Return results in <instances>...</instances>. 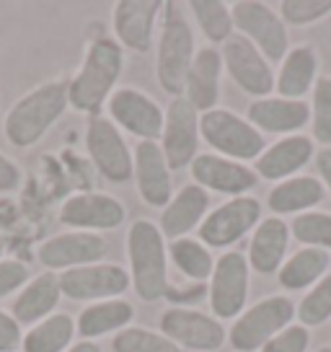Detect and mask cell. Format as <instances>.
I'll return each instance as SVG.
<instances>
[{
    "instance_id": "1",
    "label": "cell",
    "mask_w": 331,
    "mask_h": 352,
    "mask_svg": "<svg viewBox=\"0 0 331 352\" xmlns=\"http://www.w3.org/2000/svg\"><path fill=\"white\" fill-rule=\"evenodd\" d=\"M122 70H124V52L119 42L114 36H96L89 44V52L78 76L70 80L67 88L70 107L96 117L101 107L111 99Z\"/></svg>"
},
{
    "instance_id": "2",
    "label": "cell",
    "mask_w": 331,
    "mask_h": 352,
    "mask_svg": "<svg viewBox=\"0 0 331 352\" xmlns=\"http://www.w3.org/2000/svg\"><path fill=\"white\" fill-rule=\"evenodd\" d=\"M67 88H70V80H49L21 96L3 122L5 140L13 148H32L39 143L70 107Z\"/></svg>"
},
{
    "instance_id": "3",
    "label": "cell",
    "mask_w": 331,
    "mask_h": 352,
    "mask_svg": "<svg viewBox=\"0 0 331 352\" xmlns=\"http://www.w3.org/2000/svg\"><path fill=\"white\" fill-rule=\"evenodd\" d=\"M127 259L135 296L155 303L168 296V249L153 220H135L127 231Z\"/></svg>"
},
{
    "instance_id": "4",
    "label": "cell",
    "mask_w": 331,
    "mask_h": 352,
    "mask_svg": "<svg viewBox=\"0 0 331 352\" xmlns=\"http://www.w3.org/2000/svg\"><path fill=\"white\" fill-rule=\"evenodd\" d=\"M194 55H197L194 32L189 26L187 16L179 13L176 3H166V19L158 36V50H155V76H158V86L168 96L176 99L184 94L187 73Z\"/></svg>"
},
{
    "instance_id": "5",
    "label": "cell",
    "mask_w": 331,
    "mask_h": 352,
    "mask_svg": "<svg viewBox=\"0 0 331 352\" xmlns=\"http://www.w3.org/2000/svg\"><path fill=\"white\" fill-rule=\"evenodd\" d=\"M199 138L218 155L238 164L256 161L266 148L264 135L246 117L231 109H212L199 114Z\"/></svg>"
},
{
    "instance_id": "6",
    "label": "cell",
    "mask_w": 331,
    "mask_h": 352,
    "mask_svg": "<svg viewBox=\"0 0 331 352\" xmlns=\"http://www.w3.org/2000/svg\"><path fill=\"white\" fill-rule=\"evenodd\" d=\"M295 300L287 296H266L249 306L228 331V342L236 352H259L295 321Z\"/></svg>"
},
{
    "instance_id": "7",
    "label": "cell",
    "mask_w": 331,
    "mask_h": 352,
    "mask_svg": "<svg viewBox=\"0 0 331 352\" xmlns=\"http://www.w3.org/2000/svg\"><path fill=\"white\" fill-rule=\"evenodd\" d=\"M231 16L233 29L254 44L269 63H282L290 50V34L279 13L259 0H238L231 6Z\"/></svg>"
},
{
    "instance_id": "8",
    "label": "cell",
    "mask_w": 331,
    "mask_h": 352,
    "mask_svg": "<svg viewBox=\"0 0 331 352\" xmlns=\"http://www.w3.org/2000/svg\"><path fill=\"white\" fill-rule=\"evenodd\" d=\"M259 223H262V202L251 195H243L210 210L199 223L197 239L207 249H228L241 241L243 236L254 233Z\"/></svg>"
},
{
    "instance_id": "9",
    "label": "cell",
    "mask_w": 331,
    "mask_h": 352,
    "mask_svg": "<svg viewBox=\"0 0 331 352\" xmlns=\"http://www.w3.org/2000/svg\"><path fill=\"white\" fill-rule=\"evenodd\" d=\"M251 267L246 254L225 252L215 259L210 275V311L218 321H236L249 303Z\"/></svg>"
},
{
    "instance_id": "10",
    "label": "cell",
    "mask_w": 331,
    "mask_h": 352,
    "mask_svg": "<svg viewBox=\"0 0 331 352\" xmlns=\"http://www.w3.org/2000/svg\"><path fill=\"white\" fill-rule=\"evenodd\" d=\"M161 334L192 352H218L225 344L228 331L212 314H202L197 308L174 306L166 308L158 319Z\"/></svg>"
},
{
    "instance_id": "11",
    "label": "cell",
    "mask_w": 331,
    "mask_h": 352,
    "mask_svg": "<svg viewBox=\"0 0 331 352\" xmlns=\"http://www.w3.org/2000/svg\"><path fill=\"white\" fill-rule=\"evenodd\" d=\"M86 151L106 182L122 184L133 179V153L122 130L109 117H91L86 127Z\"/></svg>"
},
{
    "instance_id": "12",
    "label": "cell",
    "mask_w": 331,
    "mask_h": 352,
    "mask_svg": "<svg viewBox=\"0 0 331 352\" xmlns=\"http://www.w3.org/2000/svg\"><path fill=\"white\" fill-rule=\"evenodd\" d=\"M222 67L228 70L233 83L241 88L243 94L266 99L275 91V70L254 44L241 34H233L228 42L220 47Z\"/></svg>"
},
{
    "instance_id": "13",
    "label": "cell",
    "mask_w": 331,
    "mask_h": 352,
    "mask_svg": "<svg viewBox=\"0 0 331 352\" xmlns=\"http://www.w3.org/2000/svg\"><path fill=\"white\" fill-rule=\"evenodd\" d=\"M133 287L130 272L119 264H86L60 272V290L70 300H111Z\"/></svg>"
},
{
    "instance_id": "14",
    "label": "cell",
    "mask_w": 331,
    "mask_h": 352,
    "mask_svg": "<svg viewBox=\"0 0 331 352\" xmlns=\"http://www.w3.org/2000/svg\"><path fill=\"white\" fill-rule=\"evenodd\" d=\"M161 151L171 171L187 168L197 158L199 148V111L184 96L171 99L166 109L163 132H161Z\"/></svg>"
},
{
    "instance_id": "15",
    "label": "cell",
    "mask_w": 331,
    "mask_h": 352,
    "mask_svg": "<svg viewBox=\"0 0 331 352\" xmlns=\"http://www.w3.org/2000/svg\"><path fill=\"white\" fill-rule=\"evenodd\" d=\"M106 254H109V243L99 233L67 231L47 239L36 249V259L42 267H47V272H65V270L104 262Z\"/></svg>"
},
{
    "instance_id": "16",
    "label": "cell",
    "mask_w": 331,
    "mask_h": 352,
    "mask_svg": "<svg viewBox=\"0 0 331 352\" xmlns=\"http://www.w3.org/2000/svg\"><path fill=\"white\" fill-rule=\"evenodd\" d=\"M127 218V210L114 195L106 192H78L62 202L60 223L73 231H114Z\"/></svg>"
},
{
    "instance_id": "17",
    "label": "cell",
    "mask_w": 331,
    "mask_h": 352,
    "mask_svg": "<svg viewBox=\"0 0 331 352\" xmlns=\"http://www.w3.org/2000/svg\"><path fill=\"white\" fill-rule=\"evenodd\" d=\"M109 120L140 140H155L163 132L166 111L137 88H117L106 101Z\"/></svg>"
},
{
    "instance_id": "18",
    "label": "cell",
    "mask_w": 331,
    "mask_h": 352,
    "mask_svg": "<svg viewBox=\"0 0 331 352\" xmlns=\"http://www.w3.org/2000/svg\"><path fill=\"white\" fill-rule=\"evenodd\" d=\"M189 174L202 189L231 197H243L259 184V176L251 166L222 158L218 153H197V158L189 166Z\"/></svg>"
},
{
    "instance_id": "19",
    "label": "cell",
    "mask_w": 331,
    "mask_h": 352,
    "mask_svg": "<svg viewBox=\"0 0 331 352\" xmlns=\"http://www.w3.org/2000/svg\"><path fill=\"white\" fill-rule=\"evenodd\" d=\"M133 179L137 184V195L145 205L163 210L174 192H171V168L158 140H140L133 153Z\"/></svg>"
},
{
    "instance_id": "20",
    "label": "cell",
    "mask_w": 331,
    "mask_h": 352,
    "mask_svg": "<svg viewBox=\"0 0 331 352\" xmlns=\"http://www.w3.org/2000/svg\"><path fill=\"white\" fill-rule=\"evenodd\" d=\"M161 11H163L161 0H119L111 16L119 47H127L133 52H148L153 47L155 21Z\"/></svg>"
},
{
    "instance_id": "21",
    "label": "cell",
    "mask_w": 331,
    "mask_h": 352,
    "mask_svg": "<svg viewBox=\"0 0 331 352\" xmlns=\"http://www.w3.org/2000/svg\"><path fill=\"white\" fill-rule=\"evenodd\" d=\"M246 120L262 135H300V130L310 124V104L306 99H282L266 96L254 99L246 109Z\"/></svg>"
},
{
    "instance_id": "22",
    "label": "cell",
    "mask_w": 331,
    "mask_h": 352,
    "mask_svg": "<svg viewBox=\"0 0 331 352\" xmlns=\"http://www.w3.org/2000/svg\"><path fill=\"white\" fill-rule=\"evenodd\" d=\"M310 158H316V143L308 135H290L277 143L266 145L264 153L254 161V171L259 179L266 182H285L300 174V168L310 164Z\"/></svg>"
},
{
    "instance_id": "23",
    "label": "cell",
    "mask_w": 331,
    "mask_h": 352,
    "mask_svg": "<svg viewBox=\"0 0 331 352\" xmlns=\"http://www.w3.org/2000/svg\"><path fill=\"white\" fill-rule=\"evenodd\" d=\"M220 78H222V55L218 47H202L192 60V67L187 73V83H184V99L199 111L218 109V99H220Z\"/></svg>"
},
{
    "instance_id": "24",
    "label": "cell",
    "mask_w": 331,
    "mask_h": 352,
    "mask_svg": "<svg viewBox=\"0 0 331 352\" xmlns=\"http://www.w3.org/2000/svg\"><path fill=\"white\" fill-rule=\"evenodd\" d=\"M210 210V192L202 189L199 184H187L171 197V202L161 212L158 231L163 233V239H184L192 231H197L199 223L205 220Z\"/></svg>"
},
{
    "instance_id": "25",
    "label": "cell",
    "mask_w": 331,
    "mask_h": 352,
    "mask_svg": "<svg viewBox=\"0 0 331 352\" xmlns=\"http://www.w3.org/2000/svg\"><path fill=\"white\" fill-rule=\"evenodd\" d=\"M287 246H290V226L277 215L262 218V223L251 233L249 241V267L259 275H275L285 264Z\"/></svg>"
},
{
    "instance_id": "26",
    "label": "cell",
    "mask_w": 331,
    "mask_h": 352,
    "mask_svg": "<svg viewBox=\"0 0 331 352\" xmlns=\"http://www.w3.org/2000/svg\"><path fill=\"white\" fill-rule=\"evenodd\" d=\"M319 80V55L313 44L290 47L275 73V91L282 99H303L308 96Z\"/></svg>"
},
{
    "instance_id": "27",
    "label": "cell",
    "mask_w": 331,
    "mask_h": 352,
    "mask_svg": "<svg viewBox=\"0 0 331 352\" xmlns=\"http://www.w3.org/2000/svg\"><path fill=\"white\" fill-rule=\"evenodd\" d=\"M60 298H62L60 275L57 272H42L19 290V296L11 306V316L19 324H39V321H45L47 316L55 314Z\"/></svg>"
},
{
    "instance_id": "28",
    "label": "cell",
    "mask_w": 331,
    "mask_h": 352,
    "mask_svg": "<svg viewBox=\"0 0 331 352\" xmlns=\"http://www.w3.org/2000/svg\"><path fill=\"white\" fill-rule=\"evenodd\" d=\"M326 197V189L316 176H293L285 179L269 189L266 195V205L272 210V215L282 218V215H303L316 210Z\"/></svg>"
},
{
    "instance_id": "29",
    "label": "cell",
    "mask_w": 331,
    "mask_h": 352,
    "mask_svg": "<svg viewBox=\"0 0 331 352\" xmlns=\"http://www.w3.org/2000/svg\"><path fill=\"white\" fill-rule=\"evenodd\" d=\"M135 319L133 303L122 300V298H111V300H99L86 306L76 319V334L80 340L93 342L96 337L111 334V331L127 329Z\"/></svg>"
},
{
    "instance_id": "30",
    "label": "cell",
    "mask_w": 331,
    "mask_h": 352,
    "mask_svg": "<svg viewBox=\"0 0 331 352\" xmlns=\"http://www.w3.org/2000/svg\"><path fill=\"white\" fill-rule=\"evenodd\" d=\"M329 252L313 249V246H303L290 259H285V264L277 272V280H279V285L285 287V290H308L323 275H329Z\"/></svg>"
},
{
    "instance_id": "31",
    "label": "cell",
    "mask_w": 331,
    "mask_h": 352,
    "mask_svg": "<svg viewBox=\"0 0 331 352\" xmlns=\"http://www.w3.org/2000/svg\"><path fill=\"white\" fill-rule=\"evenodd\" d=\"M76 337V319L67 314H52L34 324L21 337V352H65Z\"/></svg>"
},
{
    "instance_id": "32",
    "label": "cell",
    "mask_w": 331,
    "mask_h": 352,
    "mask_svg": "<svg viewBox=\"0 0 331 352\" xmlns=\"http://www.w3.org/2000/svg\"><path fill=\"white\" fill-rule=\"evenodd\" d=\"M168 262H174L179 272L189 280H210L212 270H215V256L212 252L199 241V239H192V236H184V239H174L168 241Z\"/></svg>"
},
{
    "instance_id": "33",
    "label": "cell",
    "mask_w": 331,
    "mask_h": 352,
    "mask_svg": "<svg viewBox=\"0 0 331 352\" xmlns=\"http://www.w3.org/2000/svg\"><path fill=\"white\" fill-rule=\"evenodd\" d=\"M189 11L194 16L199 32L210 42V47H218V44L222 47L236 34L231 6L222 0H189Z\"/></svg>"
},
{
    "instance_id": "34",
    "label": "cell",
    "mask_w": 331,
    "mask_h": 352,
    "mask_svg": "<svg viewBox=\"0 0 331 352\" xmlns=\"http://www.w3.org/2000/svg\"><path fill=\"white\" fill-rule=\"evenodd\" d=\"M295 319L306 329L321 327L331 319V272L321 277L319 283L308 287V293L300 298V303L295 306Z\"/></svg>"
},
{
    "instance_id": "35",
    "label": "cell",
    "mask_w": 331,
    "mask_h": 352,
    "mask_svg": "<svg viewBox=\"0 0 331 352\" xmlns=\"http://www.w3.org/2000/svg\"><path fill=\"white\" fill-rule=\"evenodd\" d=\"M290 236L300 241L303 246H313V249H331V212H321V210H310L303 215H295L290 223Z\"/></svg>"
},
{
    "instance_id": "36",
    "label": "cell",
    "mask_w": 331,
    "mask_h": 352,
    "mask_svg": "<svg viewBox=\"0 0 331 352\" xmlns=\"http://www.w3.org/2000/svg\"><path fill=\"white\" fill-rule=\"evenodd\" d=\"M114 352H181L179 344L163 337L161 331L143 329V327H127L114 334L111 340Z\"/></svg>"
},
{
    "instance_id": "37",
    "label": "cell",
    "mask_w": 331,
    "mask_h": 352,
    "mask_svg": "<svg viewBox=\"0 0 331 352\" xmlns=\"http://www.w3.org/2000/svg\"><path fill=\"white\" fill-rule=\"evenodd\" d=\"M310 138L313 143L331 148V78L319 76L310 91Z\"/></svg>"
},
{
    "instance_id": "38",
    "label": "cell",
    "mask_w": 331,
    "mask_h": 352,
    "mask_svg": "<svg viewBox=\"0 0 331 352\" xmlns=\"http://www.w3.org/2000/svg\"><path fill=\"white\" fill-rule=\"evenodd\" d=\"M331 13V0H282L279 19L285 26H310Z\"/></svg>"
},
{
    "instance_id": "39",
    "label": "cell",
    "mask_w": 331,
    "mask_h": 352,
    "mask_svg": "<svg viewBox=\"0 0 331 352\" xmlns=\"http://www.w3.org/2000/svg\"><path fill=\"white\" fill-rule=\"evenodd\" d=\"M310 344V329H306L303 324H290L287 329H282L277 337L266 342L259 352H308Z\"/></svg>"
},
{
    "instance_id": "40",
    "label": "cell",
    "mask_w": 331,
    "mask_h": 352,
    "mask_svg": "<svg viewBox=\"0 0 331 352\" xmlns=\"http://www.w3.org/2000/svg\"><path fill=\"white\" fill-rule=\"evenodd\" d=\"M29 267L16 259H3L0 262V300L13 296L16 290H21L29 283Z\"/></svg>"
},
{
    "instance_id": "41",
    "label": "cell",
    "mask_w": 331,
    "mask_h": 352,
    "mask_svg": "<svg viewBox=\"0 0 331 352\" xmlns=\"http://www.w3.org/2000/svg\"><path fill=\"white\" fill-rule=\"evenodd\" d=\"M21 347V324L11 314L0 311V352H16Z\"/></svg>"
},
{
    "instance_id": "42",
    "label": "cell",
    "mask_w": 331,
    "mask_h": 352,
    "mask_svg": "<svg viewBox=\"0 0 331 352\" xmlns=\"http://www.w3.org/2000/svg\"><path fill=\"white\" fill-rule=\"evenodd\" d=\"M21 187V168L8 155L0 153V195H8Z\"/></svg>"
},
{
    "instance_id": "43",
    "label": "cell",
    "mask_w": 331,
    "mask_h": 352,
    "mask_svg": "<svg viewBox=\"0 0 331 352\" xmlns=\"http://www.w3.org/2000/svg\"><path fill=\"white\" fill-rule=\"evenodd\" d=\"M316 168H319V174H321V184H323V189H329L331 192V148H321V151H316Z\"/></svg>"
},
{
    "instance_id": "44",
    "label": "cell",
    "mask_w": 331,
    "mask_h": 352,
    "mask_svg": "<svg viewBox=\"0 0 331 352\" xmlns=\"http://www.w3.org/2000/svg\"><path fill=\"white\" fill-rule=\"evenodd\" d=\"M65 352H101V347L96 342H89V340H80L78 344H70V350Z\"/></svg>"
},
{
    "instance_id": "45",
    "label": "cell",
    "mask_w": 331,
    "mask_h": 352,
    "mask_svg": "<svg viewBox=\"0 0 331 352\" xmlns=\"http://www.w3.org/2000/svg\"><path fill=\"white\" fill-rule=\"evenodd\" d=\"M316 352H331V347H321V350H316Z\"/></svg>"
}]
</instances>
